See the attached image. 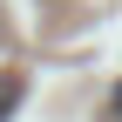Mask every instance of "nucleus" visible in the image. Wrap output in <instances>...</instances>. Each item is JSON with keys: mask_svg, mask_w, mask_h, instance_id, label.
Listing matches in <instances>:
<instances>
[{"mask_svg": "<svg viewBox=\"0 0 122 122\" xmlns=\"http://www.w3.org/2000/svg\"><path fill=\"white\" fill-rule=\"evenodd\" d=\"M109 109H115V115H122V81H115V95H109Z\"/></svg>", "mask_w": 122, "mask_h": 122, "instance_id": "2", "label": "nucleus"}, {"mask_svg": "<svg viewBox=\"0 0 122 122\" xmlns=\"http://www.w3.org/2000/svg\"><path fill=\"white\" fill-rule=\"evenodd\" d=\"M20 95H27V81H20V75H0V122L20 109Z\"/></svg>", "mask_w": 122, "mask_h": 122, "instance_id": "1", "label": "nucleus"}]
</instances>
